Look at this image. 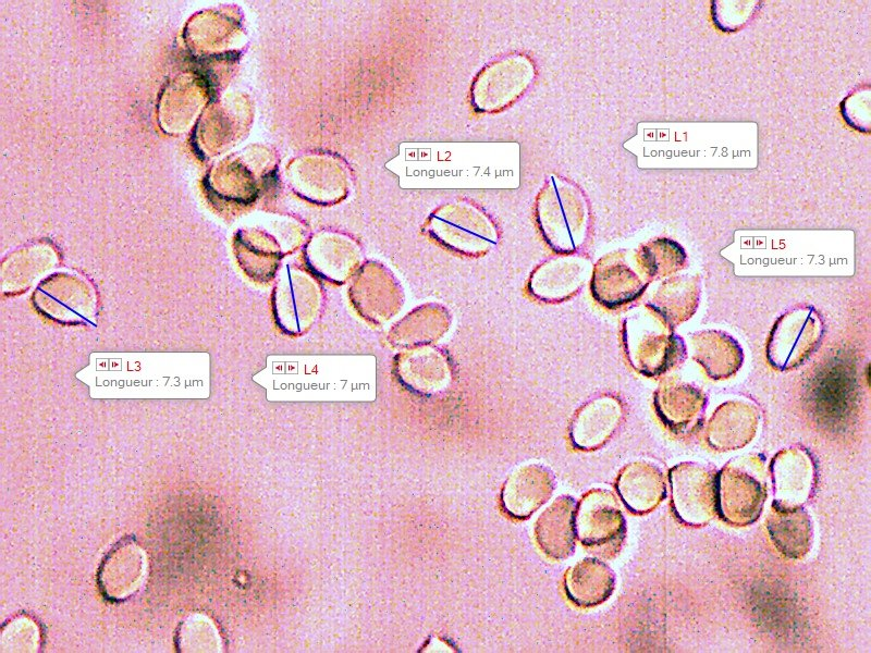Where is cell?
<instances>
[{
	"instance_id": "cell-1",
	"label": "cell",
	"mask_w": 871,
	"mask_h": 653,
	"mask_svg": "<svg viewBox=\"0 0 871 653\" xmlns=\"http://www.w3.org/2000/svg\"><path fill=\"white\" fill-rule=\"evenodd\" d=\"M717 510L728 523L743 527L760 515L766 498V476L758 457L727 463L716 477Z\"/></svg>"
},
{
	"instance_id": "cell-2",
	"label": "cell",
	"mask_w": 871,
	"mask_h": 653,
	"mask_svg": "<svg viewBox=\"0 0 871 653\" xmlns=\"http://www.w3.org/2000/svg\"><path fill=\"white\" fill-rule=\"evenodd\" d=\"M716 477L711 469L692 463H683L670 470L671 502L679 520L697 527L714 517Z\"/></svg>"
},
{
	"instance_id": "cell-3",
	"label": "cell",
	"mask_w": 871,
	"mask_h": 653,
	"mask_svg": "<svg viewBox=\"0 0 871 653\" xmlns=\"http://www.w3.org/2000/svg\"><path fill=\"white\" fill-rule=\"evenodd\" d=\"M575 526L581 542L597 547L619 545L625 532L618 503L608 491H591L584 496Z\"/></svg>"
},
{
	"instance_id": "cell-4",
	"label": "cell",
	"mask_w": 871,
	"mask_h": 653,
	"mask_svg": "<svg viewBox=\"0 0 871 653\" xmlns=\"http://www.w3.org/2000/svg\"><path fill=\"white\" fill-rule=\"evenodd\" d=\"M147 569L146 555L133 541H121L105 557L98 574L106 597L122 601L142 586Z\"/></svg>"
},
{
	"instance_id": "cell-5",
	"label": "cell",
	"mask_w": 871,
	"mask_h": 653,
	"mask_svg": "<svg viewBox=\"0 0 871 653\" xmlns=\"http://www.w3.org/2000/svg\"><path fill=\"white\" fill-rule=\"evenodd\" d=\"M553 489L554 478L550 470L539 465L523 466L505 482L502 503L510 515L525 518L548 501Z\"/></svg>"
},
{
	"instance_id": "cell-6",
	"label": "cell",
	"mask_w": 871,
	"mask_h": 653,
	"mask_svg": "<svg viewBox=\"0 0 871 653\" xmlns=\"http://www.w3.org/2000/svg\"><path fill=\"white\" fill-rule=\"evenodd\" d=\"M766 529L775 547L785 556L802 558L811 549L812 523L801 505L773 502Z\"/></svg>"
},
{
	"instance_id": "cell-7",
	"label": "cell",
	"mask_w": 871,
	"mask_h": 653,
	"mask_svg": "<svg viewBox=\"0 0 871 653\" xmlns=\"http://www.w3.org/2000/svg\"><path fill=\"white\" fill-rule=\"evenodd\" d=\"M774 501L785 505H801L812 491L814 468L811 458L800 449L780 452L771 463Z\"/></svg>"
},
{
	"instance_id": "cell-8",
	"label": "cell",
	"mask_w": 871,
	"mask_h": 653,
	"mask_svg": "<svg viewBox=\"0 0 871 653\" xmlns=\"http://www.w3.org/2000/svg\"><path fill=\"white\" fill-rule=\"evenodd\" d=\"M576 503L571 496L557 497L539 517L535 534L544 554L562 559L574 550Z\"/></svg>"
},
{
	"instance_id": "cell-9",
	"label": "cell",
	"mask_w": 871,
	"mask_h": 653,
	"mask_svg": "<svg viewBox=\"0 0 871 653\" xmlns=\"http://www.w3.org/2000/svg\"><path fill=\"white\" fill-rule=\"evenodd\" d=\"M617 490L626 506L639 514L655 508L665 494L662 472L643 461L630 464L622 470Z\"/></svg>"
},
{
	"instance_id": "cell-10",
	"label": "cell",
	"mask_w": 871,
	"mask_h": 653,
	"mask_svg": "<svg viewBox=\"0 0 871 653\" xmlns=\"http://www.w3.org/2000/svg\"><path fill=\"white\" fill-rule=\"evenodd\" d=\"M707 439L716 449H736L751 441L757 429V412L746 404H727L713 414Z\"/></svg>"
},
{
	"instance_id": "cell-11",
	"label": "cell",
	"mask_w": 871,
	"mask_h": 653,
	"mask_svg": "<svg viewBox=\"0 0 871 653\" xmlns=\"http://www.w3.org/2000/svg\"><path fill=\"white\" fill-rule=\"evenodd\" d=\"M358 275L352 291L355 305L367 299L358 308L360 313L367 319L387 320L397 310L398 295L397 284L393 276L388 274L382 267H369L368 270Z\"/></svg>"
},
{
	"instance_id": "cell-12",
	"label": "cell",
	"mask_w": 871,
	"mask_h": 653,
	"mask_svg": "<svg viewBox=\"0 0 871 653\" xmlns=\"http://www.w3.org/2000/svg\"><path fill=\"white\" fill-rule=\"evenodd\" d=\"M565 589L579 606H594L605 601L614 589V575L602 562L585 558L568 569Z\"/></svg>"
},
{
	"instance_id": "cell-13",
	"label": "cell",
	"mask_w": 871,
	"mask_h": 653,
	"mask_svg": "<svg viewBox=\"0 0 871 653\" xmlns=\"http://www.w3.org/2000/svg\"><path fill=\"white\" fill-rule=\"evenodd\" d=\"M316 288L298 275H290L281 283L275 298L277 319L290 331L299 332L306 328L317 305Z\"/></svg>"
},
{
	"instance_id": "cell-14",
	"label": "cell",
	"mask_w": 871,
	"mask_h": 653,
	"mask_svg": "<svg viewBox=\"0 0 871 653\" xmlns=\"http://www.w3.org/2000/svg\"><path fill=\"white\" fill-rule=\"evenodd\" d=\"M855 380L851 369L842 362L827 367L813 389L815 406L830 418L845 415L854 402Z\"/></svg>"
},
{
	"instance_id": "cell-15",
	"label": "cell",
	"mask_w": 871,
	"mask_h": 653,
	"mask_svg": "<svg viewBox=\"0 0 871 653\" xmlns=\"http://www.w3.org/2000/svg\"><path fill=\"white\" fill-rule=\"evenodd\" d=\"M618 416L617 406L610 401H599L588 406L574 423V442L585 448L598 446L613 431Z\"/></svg>"
},
{
	"instance_id": "cell-16",
	"label": "cell",
	"mask_w": 871,
	"mask_h": 653,
	"mask_svg": "<svg viewBox=\"0 0 871 653\" xmlns=\"http://www.w3.org/2000/svg\"><path fill=\"white\" fill-rule=\"evenodd\" d=\"M182 652H211L219 650V638L212 624L204 616L193 615L182 623L176 637Z\"/></svg>"
},
{
	"instance_id": "cell-17",
	"label": "cell",
	"mask_w": 871,
	"mask_h": 653,
	"mask_svg": "<svg viewBox=\"0 0 871 653\" xmlns=\"http://www.w3.org/2000/svg\"><path fill=\"white\" fill-rule=\"evenodd\" d=\"M584 266L567 263L549 266L544 271L545 281L533 283L536 293L543 296L556 297L573 291L585 275Z\"/></svg>"
},
{
	"instance_id": "cell-18",
	"label": "cell",
	"mask_w": 871,
	"mask_h": 653,
	"mask_svg": "<svg viewBox=\"0 0 871 653\" xmlns=\"http://www.w3.org/2000/svg\"><path fill=\"white\" fill-rule=\"evenodd\" d=\"M39 637L36 625L27 618H19L8 625L1 637L3 652H33Z\"/></svg>"
}]
</instances>
